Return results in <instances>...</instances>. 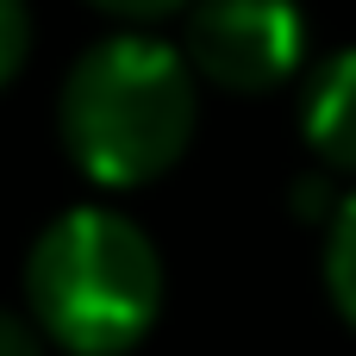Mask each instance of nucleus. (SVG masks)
Masks as SVG:
<instances>
[{"mask_svg":"<svg viewBox=\"0 0 356 356\" xmlns=\"http://www.w3.org/2000/svg\"><path fill=\"white\" fill-rule=\"evenodd\" d=\"M200 119V75L181 44L156 31H113L88 44L56 94V138L100 188H144L169 175Z\"/></svg>","mask_w":356,"mask_h":356,"instance_id":"1","label":"nucleus"},{"mask_svg":"<svg viewBox=\"0 0 356 356\" xmlns=\"http://www.w3.org/2000/svg\"><path fill=\"white\" fill-rule=\"evenodd\" d=\"M25 313L69 356H125L163 319V257L119 207L56 213L25 257Z\"/></svg>","mask_w":356,"mask_h":356,"instance_id":"2","label":"nucleus"},{"mask_svg":"<svg viewBox=\"0 0 356 356\" xmlns=\"http://www.w3.org/2000/svg\"><path fill=\"white\" fill-rule=\"evenodd\" d=\"M181 56L219 94H275L307 63V13L294 0H194Z\"/></svg>","mask_w":356,"mask_h":356,"instance_id":"3","label":"nucleus"},{"mask_svg":"<svg viewBox=\"0 0 356 356\" xmlns=\"http://www.w3.org/2000/svg\"><path fill=\"white\" fill-rule=\"evenodd\" d=\"M300 138L325 175H356V44L319 56L300 81Z\"/></svg>","mask_w":356,"mask_h":356,"instance_id":"4","label":"nucleus"},{"mask_svg":"<svg viewBox=\"0 0 356 356\" xmlns=\"http://www.w3.org/2000/svg\"><path fill=\"white\" fill-rule=\"evenodd\" d=\"M325 294H332L338 319L356 332V188L338 200V213L325 225Z\"/></svg>","mask_w":356,"mask_h":356,"instance_id":"5","label":"nucleus"},{"mask_svg":"<svg viewBox=\"0 0 356 356\" xmlns=\"http://www.w3.org/2000/svg\"><path fill=\"white\" fill-rule=\"evenodd\" d=\"M25 50H31V13H25V0H0V88L19 81Z\"/></svg>","mask_w":356,"mask_h":356,"instance_id":"6","label":"nucleus"},{"mask_svg":"<svg viewBox=\"0 0 356 356\" xmlns=\"http://www.w3.org/2000/svg\"><path fill=\"white\" fill-rule=\"evenodd\" d=\"M44 332L31 325V313H6L0 307V356H44Z\"/></svg>","mask_w":356,"mask_h":356,"instance_id":"7","label":"nucleus"},{"mask_svg":"<svg viewBox=\"0 0 356 356\" xmlns=\"http://www.w3.org/2000/svg\"><path fill=\"white\" fill-rule=\"evenodd\" d=\"M88 6H100V13H113V19H131V25H150V19L188 13L194 0H88Z\"/></svg>","mask_w":356,"mask_h":356,"instance_id":"8","label":"nucleus"}]
</instances>
